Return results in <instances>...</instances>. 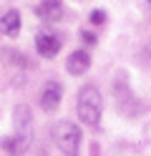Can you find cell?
<instances>
[{
	"label": "cell",
	"mask_w": 151,
	"mask_h": 156,
	"mask_svg": "<svg viewBox=\"0 0 151 156\" xmlns=\"http://www.w3.org/2000/svg\"><path fill=\"white\" fill-rule=\"evenodd\" d=\"M101 111H103V98L96 86H83L78 91V119L86 126H98Z\"/></svg>",
	"instance_id": "obj_1"
},
{
	"label": "cell",
	"mask_w": 151,
	"mask_h": 156,
	"mask_svg": "<svg viewBox=\"0 0 151 156\" xmlns=\"http://www.w3.org/2000/svg\"><path fill=\"white\" fill-rule=\"evenodd\" d=\"M50 133H53L56 146H58L66 156H76V154H78L81 141H83V133H81V129H78L76 123H70V121H58Z\"/></svg>",
	"instance_id": "obj_2"
},
{
	"label": "cell",
	"mask_w": 151,
	"mask_h": 156,
	"mask_svg": "<svg viewBox=\"0 0 151 156\" xmlns=\"http://www.w3.org/2000/svg\"><path fill=\"white\" fill-rule=\"evenodd\" d=\"M60 98H63V88H60L58 81H48L43 86V91H40V96H38L40 108H43V111H56Z\"/></svg>",
	"instance_id": "obj_3"
},
{
	"label": "cell",
	"mask_w": 151,
	"mask_h": 156,
	"mask_svg": "<svg viewBox=\"0 0 151 156\" xmlns=\"http://www.w3.org/2000/svg\"><path fill=\"white\" fill-rule=\"evenodd\" d=\"M35 15L43 23H56V20L63 18V5H60L58 0H45V3L35 5Z\"/></svg>",
	"instance_id": "obj_4"
},
{
	"label": "cell",
	"mask_w": 151,
	"mask_h": 156,
	"mask_svg": "<svg viewBox=\"0 0 151 156\" xmlns=\"http://www.w3.org/2000/svg\"><path fill=\"white\" fill-rule=\"evenodd\" d=\"M88 68H91V55L86 51H73L66 61V71L70 76H83Z\"/></svg>",
	"instance_id": "obj_5"
},
{
	"label": "cell",
	"mask_w": 151,
	"mask_h": 156,
	"mask_svg": "<svg viewBox=\"0 0 151 156\" xmlns=\"http://www.w3.org/2000/svg\"><path fill=\"white\" fill-rule=\"evenodd\" d=\"M35 51L43 55V58H56L58 51H60V41L50 33H40L35 38Z\"/></svg>",
	"instance_id": "obj_6"
},
{
	"label": "cell",
	"mask_w": 151,
	"mask_h": 156,
	"mask_svg": "<svg viewBox=\"0 0 151 156\" xmlns=\"http://www.w3.org/2000/svg\"><path fill=\"white\" fill-rule=\"evenodd\" d=\"M0 146H3L8 154L20 156V154H25V149L30 146V136H23V133H15V136H3V139H0Z\"/></svg>",
	"instance_id": "obj_7"
},
{
	"label": "cell",
	"mask_w": 151,
	"mask_h": 156,
	"mask_svg": "<svg viewBox=\"0 0 151 156\" xmlns=\"http://www.w3.org/2000/svg\"><path fill=\"white\" fill-rule=\"evenodd\" d=\"M13 123H15V133L30 136V108H28V106H15Z\"/></svg>",
	"instance_id": "obj_8"
},
{
	"label": "cell",
	"mask_w": 151,
	"mask_h": 156,
	"mask_svg": "<svg viewBox=\"0 0 151 156\" xmlns=\"http://www.w3.org/2000/svg\"><path fill=\"white\" fill-rule=\"evenodd\" d=\"M0 30H3L8 38H15L20 33V13L18 10H8L3 18H0Z\"/></svg>",
	"instance_id": "obj_9"
},
{
	"label": "cell",
	"mask_w": 151,
	"mask_h": 156,
	"mask_svg": "<svg viewBox=\"0 0 151 156\" xmlns=\"http://www.w3.org/2000/svg\"><path fill=\"white\" fill-rule=\"evenodd\" d=\"M88 18H91V23H93V25H103L106 23V13L103 10H91Z\"/></svg>",
	"instance_id": "obj_10"
},
{
	"label": "cell",
	"mask_w": 151,
	"mask_h": 156,
	"mask_svg": "<svg viewBox=\"0 0 151 156\" xmlns=\"http://www.w3.org/2000/svg\"><path fill=\"white\" fill-rule=\"evenodd\" d=\"M81 38H83V41H86L88 45H96V35H93V33H88V30H83V33H81Z\"/></svg>",
	"instance_id": "obj_11"
},
{
	"label": "cell",
	"mask_w": 151,
	"mask_h": 156,
	"mask_svg": "<svg viewBox=\"0 0 151 156\" xmlns=\"http://www.w3.org/2000/svg\"><path fill=\"white\" fill-rule=\"evenodd\" d=\"M146 3H149V5H151V0H146Z\"/></svg>",
	"instance_id": "obj_12"
}]
</instances>
